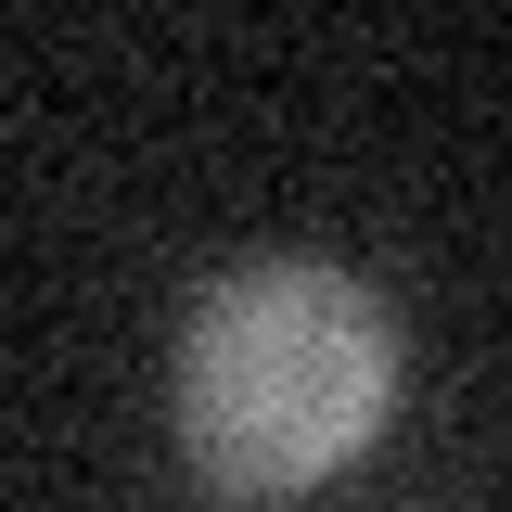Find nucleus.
Returning <instances> with one entry per match:
<instances>
[{"label": "nucleus", "mask_w": 512, "mask_h": 512, "mask_svg": "<svg viewBox=\"0 0 512 512\" xmlns=\"http://www.w3.org/2000/svg\"><path fill=\"white\" fill-rule=\"evenodd\" d=\"M384 384H397V346H384V308L346 282V269H244L218 282L180 333V448L218 474V487H308L333 461H359L384 423Z\"/></svg>", "instance_id": "obj_1"}]
</instances>
